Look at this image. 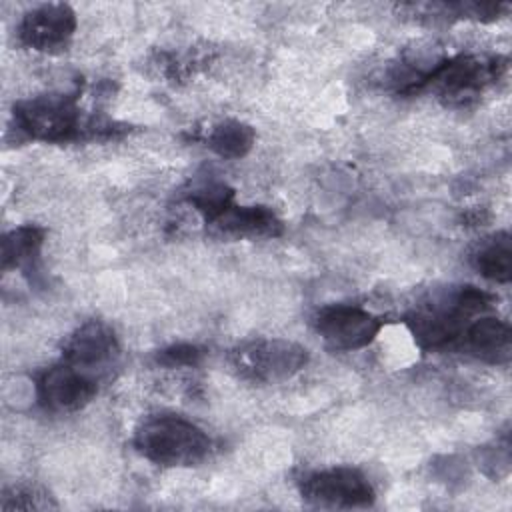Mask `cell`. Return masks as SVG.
<instances>
[{"label":"cell","mask_w":512,"mask_h":512,"mask_svg":"<svg viewBox=\"0 0 512 512\" xmlns=\"http://www.w3.org/2000/svg\"><path fill=\"white\" fill-rule=\"evenodd\" d=\"M466 354L490 364H502L510 358L512 332L504 320L484 316L466 326L462 336L456 340Z\"/></svg>","instance_id":"11"},{"label":"cell","mask_w":512,"mask_h":512,"mask_svg":"<svg viewBox=\"0 0 512 512\" xmlns=\"http://www.w3.org/2000/svg\"><path fill=\"white\" fill-rule=\"evenodd\" d=\"M202 360V350L194 344H172L156 354V362L166 368L196 366Z\"/></svg>","instance_id":"17"},{"label":"cell","mask_w":512,"mask_h":512,"mask_svg":"<svg viewBox=\"0 0 512 512\" xmlns=\"http://www.w3.org/2000/svg\"><path fill=\"white\" fill-rule=\"evenodd\" d=\"M18 130L34 140L68 142L80 136L82 120L74 96L42 94L14 106Z\"/></svg>","instance_id":"4"},{"label":"cell","mask_w":512,"mask_h":512,"mask_svg":"<svg viewBox=\"0 0 512 512\" xmlns=\"http://www.w3.org/2000/svg\"><path fill=\"white\" fill-rule=\"evenodd\" d=\"M472 264L484 278L496 280L500 284L510 282V276H512L510 236L506 232H500L490 240L482 242L472 256Z\"/></svg>","instance_id":"14"},{"label":"cell","mask_w":512,"mask_h":512,"mask_svg":"<svg viewBox=\"0 0 512 512\" xmlns=\"http://www.w3.org/2000/svg\"><path fill=\"white\" fill-rule=\"evenodd\" d=\"M308 362V350L290 340H254L230 354V364L240 378L256 384L282 382L300 372Z\"/></svg>","instance_id":"3"},{"label":"cell","mask_w":512,"mask_h":512,"mask_svg":"<svg viewBox=\"0 0 512 512\" xmlns=\"http://www.w3.org/2000/svg\"><path fill=\"white\" fill-rule=\"evenodd\" d=\"M210 224L226 238H276L284 232L282 220L266 206L232 204Z\"/></svg>","instance_id":"12"},{"label":"cell","mask_w":512,"mask_h":512,"mask_svg":"<svg viewBox=\"0 0 512 512\" xmlns=\"http://www.w3.org/2000/svg\"><path fill=\"white\" fill-rule=\"evenodd\" d=\"M136 450L160 466H194L210 452L208 434L186 418L162 414L144 420L134 434Z\"/></svg>","instance_id":"2"},{"label":"cell","mask_w":512,"mask_h":512,"mask_svg":"<svg viewBox=\"0 0 512 512\" xmlns=\"http://www.w3.org/2000/svg\"><path fill=\"white\" fill-rule=\"evenodd\" d=\"M316 332L334 350H360L366 348L378 336L382 320L372 312L350 306L332 304L316 314Z\"/></svg>","instance_id":"7"},{"label":"cell","mask_w":512,"mask_h":512,"mask_svg":"<svg viewBox=\"0 0 512 512\" xmlns=\"http://www.w3.org/2000/svg\"><path fill=\"white\" fill-rule=\"evenodd\" d=\"M76 30V14L68 4H42L24 14L18 36L32 50L64 52Z\"/></svg>","instance_id":"8"},{"label":"cell","mask_w":512,"mask_h":512,"mask_svg":"<svg viewBox=\"0 0 512 512\" xmlns=\"http://www.w3.org/2000/svg\"><path fill=\"white\" fill-rule=\"evenodd\" d=\"M4 510H14V508H24V510H38V508H48V496L36 492L34 488H14L12 492L4 494L2 504Z\"/></svg>","instance_id":"18"},{"label":"cell","mask_w":512,"mask_h":512,"mask_svg":"<svg viewBox=\"0 0 512 512\" xmlns=\"http://www.w3.org/2000/svg\"><path fill=\"white\" fill-rule=\"evenodd\" d=\"M188 202L210 224L212 220H216L222 212H226L234 204V190L224 182L204 180L190 190Z\"/></svg>","instance_id":"16"},{"label":"cell","mask_w":512,"mask_h":512,"mask_svg":"<svg viewBox=\"0 0 512 512\" xmlns=\"http://www.w3.org/2000/svg\"><path fill=\"white\" fill-rule=\"evenodd\" d=\"M254 128L240 122V120H224L216 124L208 134V146L220 156V158H242L250 152L254 146Z\"/></svg>","instance_id":"15"},{"label":"cell","mask_w":512,"mask_h":512,"mask_svg":"<svg viewBox=\"0 0 512 512\" xmlns=\"http://www.w3.org/2000/svg\"><path fill=\"white\" fill-rule=\"evenodd\" d=\"M118 354L120 346L114 332L106 324L90 320L66 340L62 360L98 380L114 366Z\"/></svg>","instance_id":"9"},{"label":"cell","mask_w":512,"mask_h":512,"mask_svg":"<svg viewBox=\"0 0 512 512\" xmlns=\"http://www.w3.org/2000/svg\"><path fill=\"white\" fill-rule=\"evenodd\" d=\"M490 306V296L474 286H464L432 298V302L416 308L406 324L422 348H444L456 344L470 318Z\"/></svg>","instance_id":"1"},{"label":"cell","mask_w":512,"mask_h":512,"mask_svg":"<svg viewBox=\"0 0 512 512\" xmlns=\"http://www.w3.org/2000/svg\"><path fill=\"white\" fill-rule=\"evenodd\" d=\"M96 392L98 380L64 360L44 370L38 380V400L52 412L80 410Z\"/></svg>","instance_id":"10"},{"label":"cell","mask_w":512,"mask_h":512,"mask_svg":"<svg viewBox=\"0 0 512 512\" xmlns=\"http://www.w3.org/2000/svg\"><path fill=\"white\" fill-rule=\"evenodd\" d=\"M44 242V230L32 224L18 226L2 238V268H34Z\"/></svg>","instance_id":"13"},{"label":"cell","mask_w":512,"mask_h":512,"mask_svg":"<svg viewBox=\"0 0 512 512\" xmlns=\"http://www.w3.org/2000/svg\"><path fill=\"white\" fill-rule=\"evenodd\" d=\"M300 494L310 504L334 508H366L374 502V488L354 468H330L308 474L300 482Z\"/></svg>","instance_id":"6"},{"label":"cell","mask_w":512,"mask_h":512,"mask_svg":"<svg viewBox=\"0 0 512 512\" xmlns=\"http://www.w3.org/2000/svg\"><path fill=\"white\" fill-rule=\"evenodd\" d=\"M500 68L498 60L458 56L436 64L426 76L422 90H432L450 106H466L488 82L498 78Z\"/></svg>","instance_id":"5"}]
</instances>
